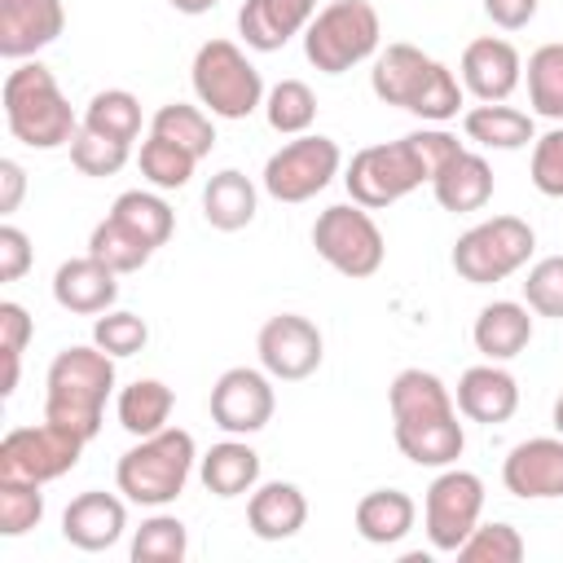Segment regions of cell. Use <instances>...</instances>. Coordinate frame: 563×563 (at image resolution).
<instances>
[{"label":"cell","mask_w":563,"mask_h":563,"mask_svg":"<svg viewBox=\"0 0 563 563\" xmlns=\"http://www.w3.org/2000/svg\"><path fill=\"white\" fill-rule=\"evenodd\" d=\"M114 391V356L97 343L62 347L44 374V418L92 440L101 431L106 400Z\"/></svg>","instance_id":"cell-1"},{"label":"cell","mask_w":563,"mask_h":563,"mask_svg":"<svg viewBox=\"0 0 563 563\" xmlns=\"http://www.w3.org/2000/svg\"><path fill=\"white\" fill-rule=\"evenodd\" d=\"M0 106H4L9 136L22 141L26 150H57V145H70L79 132V119L44 62H18L4 75Z\"/></svg>","instance_id":"cell-2"},{"label":"cell","mask_w":563,"mask_h":563,"mask_svg":"<svg viewBox=\"0 0 563 563\" xmlns=\"http://www.w3.org/2000/svg\"><path fill=\"white\" fill-rule=\"evenodd\" d=\"M198 462V444L185 427H163L154 435H141L119 462H114V484L128 501L136 506H167L185 493L189 471Z\"/></svg>","instance_id":"cell-3"},{"label":"cell","mask_w":563,"mask_h":563,"mask_svg":"<svg viewBox=\"0 0 563 563\" xmlns=\"http://www.w3.org/2000/svg\"><path fill=\"white\" fill-rule=\"evenodd\" d=\"M383 18L369 0H330L303 31V57L321 75H343L378 53Z\"/></svg>","instance_id":"cell-4"},{"label":"cell","mask_w":563,"mask_h":563,"mask_svg":"<svg viewBox=\"0 0 563 563\" xmlns=\"http://www.w3.org/2000/svg\"><path fill=\"white\" fill-rule=\"evenodd\" d=\"M189 79H194L198 106L207 114H216V119H246L268 97L260 70L251 66V57L233 40H207V44H198L194 66H189Z\"/></svg>","instance_id":"cell-5"},{"label":"cell","mask_w":563,"mask_h":563,"mask_svg":"<svg viewBox=\"0 0 563 563\" xmlns=\"http://www.w3.org/2000/svg\"><path fill=\"white\" fill-rule=\"evenodd\" d=\"M532 251H537V233L528 220L493 216V220L471 224L453 242V268L471 286H493V282H506L510 273H519L532 260Z\"/></svg>","instance_id":"cell-6"},{"label":"cell","mask_w":563,"mask_h":563,"mask_svg":"<svg viewBox=\"0 0 563 563\" xmlns=\"http://www.w3.org/2000/svg\"><path fill=\"white\" fill-rule=\"evenodd\" d=\"M312 246H317V255L334 273H343L352 282L374 277L383 268V260H387L383 229L374 224L369 207H361V202H334V207H325L317 216V224H312Z\"/></svg>","instance_id":"cell-7"},{"label":"cell","mask_w":563,"mask_h":563,"mask_svg":"<svg viewBox=\"0 0 563 563\" xmlns=\"http://www.w3.org/2000/svg\"><path fill=\"white\" fill-rule=\"evenodd\" d=\"M422 180H427V167H422V158H418V150H413L409 136L356 150L352 163H347V172H343L347 198L361 202V207H369V211L400 202V198L413 194ZM427 185H431V180H427Z\"/></svg>","instance_id":"cell-8"},{"label":"cell","mask_w":563,"mask_h":563,"mask_svg":"<svg viewBox=\"0 0 563 563\" xmlns=\"http://www.w3.org/2000/svg\"><path fill=\"white\" fill-rule=\"evenodd\" d=\"M339 167H343L339 141L321 132H303V136H290L277 154H268L260 180H264V194L277 202H308L339 176Z\"/></svg>","instance_id":"cell-9"},{"label":"cell","mask_w":563,"mask_h":563,"mask_svg":"<svg viewBox=\"0 0 563 563\" xmlns=\"http://www.w3.org/2000/svg\"><path fill=\"white\" fill-rule=\"evenodd\" d=\"M484 515V479L462 466H444L422 497V532L435 554H457Z\"/></svg>","instance_id":"cell-10"},{"label":"cell","mask_w":563,"mask_h":563,"mask_svg":"<svg viewBox=\"0 0 563 563\" xmlns=\"http://www.w3.org/2000/svg\"><path fill=\"white\" fill-rule=\"evenodd\" d=\"M84 444L88 440H79L75 431H66L48 418L35 427H13L0 440V479H31V484L62 479L66 471H75Z\"/></svg>","instance_id":"cell-11"},{"label":"cell","mask_w":563,"mask_h":563,"mask_svg":"<svg viewBox=\"0 0 563 563\" xmlns=\"http://www.w3.org/2000/svg\"><path fill=\"white\" fill-rule=\"evenodd\" d=\"M211 422L229 435H255L273 422L277 409V391H273V374L268 369H251V365H233L216 378L211 387Z\"/></svg>","instance_id":"cell-12"},{"label":"cell","mask_w":563,"mask_h":563,"mask_svg":"<svg viewBox=\"0 0 563 563\" xmlns=\"http://www.w3.org/2000/svg\"><path fill=\"white\" fill-rule=\"evenodd\" d=\"M255 352H260V365L282 378V383H299L308 374H317L321 356H325V339L317 330V321L299 317V312H277L260 325L255 334Z\"/></svg>","instance_id":"cell-13"},{"label":"cell","mask_w":563,"mask_h":563,"mask_svg":"<svg viewBox=\"0 0 563 563\" xmlns=\"http://www.w3.org/2000/svg\"><path fill=\"white\" fill-rule=\"evenodd\" d=\"M501 484L523 501L563 497V435L519 440L501 462Z\"/></svg>","instance_id":"cell-14"},{"label":"cell","mask_w":563,"mask_h":563,"mask_svg":"<svg viewBox=\"0 0 563 563\" xmlns=\"http://www.w3.org/2000/svg\"><path fill=\"white\" fill-rule=\"evenodd\" d=\"M462 88L475 101H506L523 79V57L501 35H479L462 48Z\"/></svg>","instance_id":"cell-15"},{"label":"cell","mask_w":563,"mask_h":563,"mask_svg":"<svg viewBox=\"0 0 563 563\" xmlns=\"http://www.w3.org/2000/svg\"><path fill=\"white\" fill-rule=\"evenodd\" d=\"M66 31L62 0H0V57L26 62Z\"/></svg>","instance_id":"cell-16"},{"label":"cell","mask_w":563,"mask_h":563,"mask_svg":"<svg viewBox=\"0 0 563 563\" xmlns=\"http://www.w3.org/2000/svg\"><path fill=\"white\" fill-rule=\"evenodd\" d=\"M53 299H57V308H66V312L101 317V312H110L114 299H119V273H114L110 264H101L97 255L62 260L57 273H53Z\"/></svg>","instance_id":"cell-17"},{"label":"cell","mask_w":563,"mask_h":563,"mask_svg":"<svg viewBox=\"0 0 563 563\" xmlns=\"http://www.w3.org/2000/svg\"><path fill=\"white\" fill-rule=\"evenodd\" d=\"M317 18V0H246L238 9V35L255 53H277Z\"/></svg>","instance_id":"cell-18"},{"label":"cell","mask_w":563,"mask_h":563,"mask_svg":"<svg viewBox=\"0 0 563 563\" xmlns=\"http://www.w3.org/2000/svg\"><path fill=\"white\" fill-rule=\"evenodd\" d=\"M457 413L471 418V422H484V427H497V422H510L515 409H519V383L510 369H501V361H484V365H471L462 378H457Z\"/></svg>","instance_id":"cell-19"},{"label":"cell","mask_w":563,"mask_h":563,"mask_svg":"<svg viewBox=\"0 0 563 563\" xmlns=\"http://www.w3.org/2000/svg\"><path fill=\"white\" fill-rule=\"evenodd\" d=\"M128 528V506L114 497V493H101V488H88L79 497H70V506L62 510V537L75 545V550H110Z\"/></svg>","instance_id":"cell-20"},{"label":"cell","mask_w":563,"mask_h":563,"mask_svg":"<svg viewBox=\"0 0 563 563\" xmlns=\"http://www.w3.org/2000/svg\"><path fill=\"white\" fill-rule=\"evenodd\" d=\"M308 523V497L290 479H268L255 484L246 497V528L260 541H290Z\"/></svg>","instance_id":"cell-21"},{"label":"cell","mask_w":563,"mask_h":563,"mask_svg":"<svg viewBox=\"0 0 563 563\" xmlns=\"http://www.w3.org/2000/svg\"><path fill=\"white\" fill-rule=\"evenodd\" d=\"M471 339L484 361H515L532 343V308L515 299H493L479 308Z\"/></svg>","instance_id":"cell-22"},{"label":"cell","mask_w":563,"mask_h":563,"mask_svg":"<svg viewBox=\"0 0 563 563\" xmlns=\"http://www.w3.org/2000/svg\"><path fill=\"white\" fill-rule=\"evenodd\" d=\"M396 449L413 462V466H453L466 449V431L453 413H435V418H418V422H391Z\"/></svg>","instance_id":"cell-23"},{"label":"cell","mask_w":563,"mask_h":563,"mask_svg":"<svg viewBox=\"0 0 563 563\" xmlns=\"http://www.w3.org/2000/svg\"><path fill=\"white\" fill-rule=\"evenodd\" d=\"M431 66H435V57H427L422 48H413V44H387V48L374 57L369 88H374V97H378L383 106H400V110H409L413 97L422 92Z\"/></svg>","instance_id":"cell-24"},{"label":"cell","mask_w":563,"mask_h":563,"mask_svg":"<svg viewBox=\"0 0 563 563\" xmlns=\"http://www.w3.org/2000/svg\"><path fill=\"white\" fill-rule=\"evenodd\" d=\"M198 475L211 497H242L260 484V453L246 440H220L198 457Z\"/></svg>","instance_id":"cell-25"},{"label":"cell","mask_w":563,"mask_h":563,"mask_svg":"<svg viewBox=\"0 0 563 563\" xmlns=\"http://www.w3.org/2000/svg\"><path fill=\"white\" fill-rule=\"evenodd\" d=\"M413 519H418V506L400 488H374L352 510V523H356V532L369 545H396V541H405L413 532Z\"/></svg>","instance_id":"cell-26"},{"label":"cell","mask_w":563,"mask_h":563,"mask_svg":"<svg viewBox=\"0 0 563 563\" xmlns=\"http://www.w3.org/2000/svg\"><path fill=\"white\" fill-rule=\"evenodd\" d=\"M255 211H260V194H255V185H251L246 172L224 167V172H216L207 180V189H202V216H207L211 229L238 233V229H246L255 220Z\"/></svg>","instance_id":"cell-27"},{"label":"cell","mask_w":563,"mask_h":563,"mask_svg":"<svg viewBox=\"0 0 563 563\" xmlns=\"http://www.w3.org/2000/svg\"><path fill=\"white\" fill-rule=\"evenodd\" d=\"M462 132L484 145V150H523L537 141V128H532V114L528 110H515L506 101H479L462 114Z\"/></svg>","instance_id":"cell-28"},{"label":"cell","mask_w":563,"mask_h":563,"mask_svg":"<svg viewBox=\"0 0 563 563\" xmlns=\"http://www.w3.org/2000/svg\"><path fill=\"white\" fill-rule=\"evenodd\" d=\"M431 194H435V202L444 211H479V207H488V198H493V167H488V158L462 150L431 180Z\"/></svg>","instance_id":"cell-29"},{"label":"cell","mask_w":563,"mask_h":563,"mask_svg":"<svg viewBox=\"0 0 563 563\" xmlns=\"http://www.w3.org/2000/svg\"><path fill=\"white\" fill-rule=\"evenodd\" d=\"M387 409H391V422H418V418H435V413H453L457 400L453 391L440 383V374L431 369H400L387 387Z\"/></svg>","instance_id":"cell-30"},{"label":"cell","mask_w":563,"mask_h":563,"mask_svg":"<svg viewBox=\"0 0 563 563\" xmlns=\"http://www.w3.org/2000/svg\"><path fill=\"white\" fill-rule=\"evenodd\" d=\"M172 409H176V396H172V387H167L163 378H136V383H128V387L119 391V400H114L119 427H123L128 435H136V440L163 431L167 418H172Z\"/></svg>","instance_id":"cell-31"},{"label":"cell","mask_w":563,"mask_h":563,"mask_svg":"<svg viewBox=\"0 0 563 563\" xmlns=\"http://www.w3.org/2000/svg\"><path fill=\"white\" fill-rule=\"evenodd\" d=\"M211 119H216V114H207L202 106L167 101V106L154 110L150 132H154V136H167V141H176V145H185V150L198 154V158H207L211 145H216V123H211Z\"/></svg>","instance_id":"cell-32"},{"label":"cell","mask_w":563,"mask_h":563,"mask_svg":"<svg viewBox=\"0 0 563 563\" xmlns=\"http://www.w3.org/2000/svg\"><path fill=\"white\" fill-rule=\"evenodd\" d=\"M79 123L88 132H101L110 141L132 145L141 136V101L128 88H101V92H92V101H88V110H84Z\"/></svg>","instance_id":"cell-33"},{"label":"cell","mask_w":563,"mask_h":563,"mask_svg":"<svg viewBox=\"0 0 563 563\" xmlns=\"http://www.w3.org/2000/svg\"><path fill=\"white\" fill-rule=\"evenodd\" d=\"M88 255H97L101 264H110V268L123 277V273H141V268L150 264L154 246H150L141 233H132L128 224H119L114 216H106V220L92 224V233H88Z\"/></svg>","instance_id":"cell-34"},{"label":"cell","mask_w":563,"mask_h":563,"mask_svg":"<svg viewBox=\"0 0 563 563\" xmlns=\"http://www.w3.org/2000/svg\"><path fill=\"white\" fill-rule=\"evenodd\" d=\"M110 216L119 220V224H128L132 233H141L154 251L172 238V229H176V211L158 198V194H150V189H128V194H119L114 198V207H110Z\"/></svg>","instance_id":"cell-35"},{"label":"cell","mask_w":563,"mask_h":563,"mask_svg":"<svg viewBox=\"0 0 563 563\" xmlns=\"http://www.w3.org/2000/svg\"><path fill=\"white\" fill-rule=\"evenodd\" d=\"M264 119L282 136H303L312 128V119H317V92L303 79H282L264 97Z\"/></svg>","instance_id":"cell-36"},{"label":"cell","mask_w":563,"mask_h":563,"mask_svg":"<svg viewBox=\"0 0 563 563\" xmlns=\"http://www.w3.org/2000/svg\"><path fill=\"white\" fill-rule=\"evenodd\" d=\"M136 163H141V176H145L154 189H185L189 176H194V167H198V154H189L185 145H176V141H167V136H154V132H150V136L141 141Z\"/></svg>","instance_id":"cell-37"},{"label":"cell","mask_w":563,"mask_h":563,"mask_svg":"<svg viewBox=\"0 0 563 563\" xmlns=\"http://www.w3.org/2000/svg\"><path fill=\"white\" fill-rule=\"evenodd\" d=\"M528 106L563 123V44H541L528 57Z\"/></svg>","instance_id":"cell-38"},{"label":"cell","mask_w":563,"mask_h":563,"mask_svg":"<svg viewBox=\"0 0 563 563\" xmlns=\"http://www.w3.org/2000/svg\"><path fill=\"white\" fill-rule=\"evenodd\" d=\"M189 554V532L176 515H150L132 532V563H180Z\"/></svg>","instance_id":"cell-39"},{"label":"cell","mask_w":563,"mask_h":563,"mask_svg":"<svg viewBox=\"0 0 563 563\" xmlns=\"http://www.w3.org/2000/svg\"><path fill=\"white\" fill-rule=\"evenodd\" d=\"M523 537L515 523L506 519H493V523H475V532L457 545V559L462 563H519L523 559Z\"/></svg>","instance_id":"cell-40"},{"label":"cell","mask_w":563,"mask_h":563,"mask_svg":"<svg viewBox=\"0 0 563 563\" xmlns=\"http://www.w3.org/2000/svg\"><path fill=\"white\" fill-rule=\"evenodd\" d=\"M44 484L31 479H0V537H22L44 519Z\"/></svg>","instance_id":"cell-41"},{"label":"cell","mask_w":563,"mask_h":563,"mask_svg":"<svg viewBox=\"0 0 563 563\" xmlns=\"http://www.w3.org/2000/svg\"><path fill=\"white\" fill-rule=\"evenodd\" d=\"M128 154H132V145L110 141V136H101V132H88L84 123H79V132H75V141H70V163H75V172H84V176H119V172L128 167Z\"/></svg>","instance_id":"cell-42"},{"label":"cell","mask_w":563,"mask_h":563,"mask_svg":"<svg viewBox=\"0 0 563 563\" xmlns=\"http://www.w3.org/2000/svg\"><path fill=\"white\" fill-rule=\"evenodd\" d=\"M92 343H97L101 352H110L114 361H119V356H136V352L150 343V325H145V317H136V312L110 308V312H101V317L92 321Z\"/></svg>","instance_id":"cell-43"},{"label":"cell","mask_w":563,"mask_h":563,"mask_svg":"<svg viewBox=\"0 0 563 563\" xmlns=\"http://www.w3.org/2000/svg\"><path fill=\"white\" fill-rule=\"evenodd\" d=\"M457 110H462V84H457V75L444 62H435L431 75H427V84H422V92L413 97L409 114H418L427 123H449Z\"/></svg>","instance_id":"cell-44"},{"label":"cell","mask_w":563,"mask_h":563,"mask_svg":"<svg viewBox=\"0 0 563 563\" xmlns=\"http://www.w3.org/2000/svg\"><path fill=\"white\" fill-rule=\"evenodd\" d=\"M523 303L537 317H559L563 321V255H545L528 268L523 277Z\"/></svg>","instance_id":"cell-45"},{"label":"cell","mask_w":563,"mask_h":563,"mask_svg":"<svg viewBox=\"0 0 563 563\" xmlns=\"http://www.w3.org/2000/svg\"><path fill=\"white\" fill-rule=\"evenodd\" d=\"M537 194L563 198V123L532 141V167H528Z\"/></svg>","instance_id":"cell-46"},{"label":"cell","mask_w":563,"mask_h":563,"mask_svg":"<svg viewBox=\"0 0 563 563\" xmlns=\"http://www.w3.org/2000/svg\"><path fill=\"white\" fill-rule=\"evenodd\" d=\"M35 251H31V238L18 229V224H0V282H22L26 268H31Z\"/></svg>","instance_id":"cell-47"},{"label":"cell","mask_w":563,"mask_h":563,"mask_svg":"<svg viewBox=\"0 0 563 563\" xmlns=\"http://www.w3.org/2000/svg\"><path fill=\"white\" fill-rule=\"evenodd\" d=\"M31 334H35L31 312H26L22 303L4 299V303H0V352L22 356V352H26V343H31Z\"/></svg>","instance_id":"cell-48"},{"label":"cell","mask_w":563,"mask_h":563,"mask_svg":"<svg viewBox=\"0 0 563 563\" xmlns=\"http://www.w3.org/2000/svg\"><path fill=\"white\" fill-rule=\"evenodd\" d=\"M537 9H541V0H484L488 22L501 31H523L537 18Z\"/></svg>","instance_id":"cell-49"},{"label":"cell","mask_w":563,"mask_h":563,"mask_svg":"<svg viewBox=\"0 0 563 563\" xmlns=\"http://www.w3.org/2000/svg\"><path fill=\"white\" fill-rule=\"evenodd\" d=\"M22 194H26V172H22V163H18V158H0V211H4V216L18 211Z\"/></svg>","instance_id":"cell-50"},{"label":"cell","mask_w":563,"mask_h":563,"mask_svg":"<svg viewBox=\"0 0 563 563\" xmlns=\"http://www.w3.org/2000/svg\"><path fill=\"white\" fill-rule=\"evenodd\" d=\"M167 4H172L176 13H189V18H198V13H207L216 0H167Z\"/></svg>","instance_id":"cell-51"},{"label":"cell","mask_w":563,"mask_h":563,"mask_svg":"<svg viewBox=\"0 0 563 563\" xmlns=\"http://www.w3.org/2000/svg\"><path fill=\"white\" fill-rule=\"evenodd\" d=\"M554 431L563 435V391H559V400H554Z\"/></svg>","instance_id":"cell-52"}]
</instances>
